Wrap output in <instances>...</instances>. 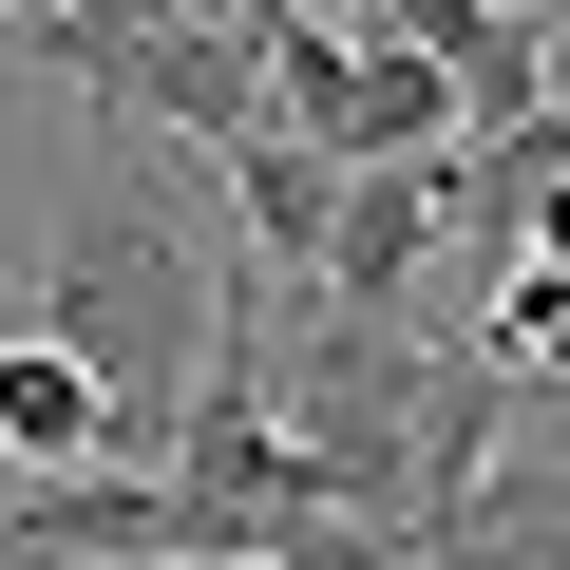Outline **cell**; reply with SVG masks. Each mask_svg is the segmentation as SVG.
I'll return each mask as SVG.
<instances>
[{
	"label": "cell",
	"mask_w": 570,
	"mask_h": 570,
	"mask_svg": "<svg viewBox=\"0 0 570 570\" xmlns=\"http://www.w3.org/2000/svg\"><path fill=\"white\" fill-rule=\"evenodd\" d=\"M266 381H285V456H305V494H324V513H381V532H400V475H419L438 362H419L400 324L324 305V324H305V362H266ZM400 551H419V532H400Z\"/></svg>",
	"instance_id": "7a4b0ae2"
},
{
	"label": "cell",
	"mask_w": 570,
	"mask_h": 570,
	"mask_svg": "<svg viewBox=\"0 0 570 570\" xmlns=\"http://www.w3.org/2000/svg\"><path fill=\"white\" fill-rule=\"evenodd\" d=\"M513 20H570V0H513Z\"/></svg>",
	"instance_id": "30bf717a"
},
{
	"label": "cell",
	"mask_w": 570,
	"mask_h": 570,
	"mask_svg": "<svg viewBox=\"0 0 570 570\" xmlns=\"http://www.w3.org/2000/svg\"><path fill=\"white\" fill-rule=\"evenodd\" d=\"M343 39H400V58H438L456 96H475V134H513V115H551V20H513V0H324Z\"/></svg>",
	"instance_id": "277c9868"
},
{
	"label": "cell",
	"mask_w": 570,
	"mask_h": 570,
	"mask_svg": "<svg viewBox=\"0 0 570 570\" xmlns=\"http://www.w3.org/2000/svg\"><path fill=\"white\" fill-rule=\"evenodd\" d=\"M228 171V209H247V266H324V228H343V153H305V134H247V153H209Z\"/></svg>",
	"instance_id": "52a82bcc"
},
{
	"label": "cell",
	"mask_w": 570,
	"mask_h": 570,
	"mask_svg": "<svg viewBox=\"0 0 570 570\" xmlns=\"http://www.w3.org/2000/svg\"><path fill=\"white\" fill-rule=\"evenodd\" d=\"M475 362H494V381H532V400L570 381V266H532V247H513V285H494V324H475Z\"/></svg>",
	"instance_id": "ba28073f"
},
{
	"label": "cell",
	"mask_w": 570,
	"mask_h": 570,
	"mask_svg": "<svg viewBox=\"0 0 570 570\" xmlns=\"http://www.w3.org/2000/svg\"><path fill=\"white\" fill-rule=\"evenodd\" d=\"M266 115L305 134V153H343V171L475 153V96H456L438 58H400V39H343L324 0H266Z\"/></svg>",
	"instance_id": "3957f363"
},
{
	"label": "cell",
	"mask_w": 570,
	"mask_h": 570,
	"mask_svg": "<svg viewBox=\"0 0 570 570\" xmlns=\"http://www.w3.org/2000/svg\"><path fill=\"white\" fill-rule=\"evenodd\" d=\"M39 343H77V362L115 381V456L171 475V419L209 400V343H228V285H209V247L171 228V190L77 171V209H58V247H39Z\"/></svg>",
	"instance_id": "6da1fadb"
},
{
	"label": "cell",
	"mask_w": 570,
	"mask_h": 570,
	"mask_svg": "<svg viewBox=\"0 0 570 570\" xmlns=\"http://www.w3.org/2000/svg\"><path fill=\"white\" fill-rule=\"evenodd\" d=\"M438 228H456V153H400V171H343V228H324V266H305V285L381 324L400 285L438 266Z\"/></svg>",
	"instance_id": "5b68a950"
},
{
	"label": "cell",
	"mask_w": 570,
	"mask_h": 570,
	"mask_svg": "<svg viewBox=\"0 0 570 570\" xmlns=\"http://www.w3.org/2000/svg\"><path fill=\"white\" fill-rule=\"evenodd\" d=\"M513 209H532L513 247H532V266H570V190H513Z\"/></svg>",
	"instance_id": "9c48e42d"
},
{
	"label": "cell",
	"mask_w": 570,
	"mask_h": 570,
	"mask_svg": "<svg viewBox=\"0 0 570 570\" xmlns=\"http://www.w3.org/2000/svg\"><path fill=\"white\" fill-rule=\"evenodd\" d=\"M39 20H77V0H39Z\"/></svg>",
	"instance_id": "8fae6325"
},
{
	"label": "cell",
	"mask_w": 570,
	"mask_h": 570,
	"mask_svg": "<svg viewBox=\"0 0 570 570\" xmlns=\"http://www.w3.org/2000/svg\"><path fill=\"white\" fill-rule=\"evenodd\" d=\"M0 456H20V475H115V381L77 362V343H0Z\"/></svg>",
	"instance_id": "8992f818"
}]
</instances>
